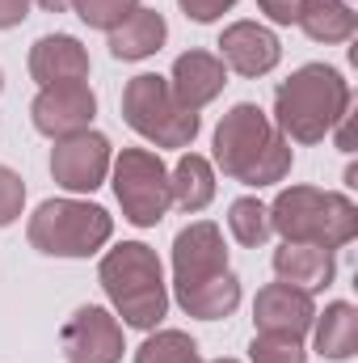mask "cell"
Returning a JSON list of instances; mask_svg holds the SVG:
<instances>
[{
    "label": "cell",
    "mask_w": 358,
    "mask_h": 363,
    "mask_svg": "<svg viewBox=\"0 0 358 363\" xmlns=\"http://www.w3.org/2000/svg\"><path fill=\"white\" fill-rule=\"evenodd\" d=\"M173 296L181 313L198 321H224L241 304V279L228 267L224 233L211 220H194L173 237Z\"/></svg>",
    "instance_id": "obj_1"
},
{
    "label": "cell",
    "mask_w": 358,
    "mask_h": 363,
    "mask_svg": "<svg viewBox=\"0 0 358 363\" xmlns=\"http://www.w3.org/2000/svg\"><path fill=\"white\" fill-rule=\"evenodd\" d=\"M291 140L262 106L236 101L215 127V165L241 186H274L291 174Z\"/></svg>",
    "instance_id": "obj_2"
},
{
    "label": "cell",
    "mask_w": 358,
    "mask_h": 363,
    "mask_svg": "<svg viewBox=\"0 0 358 363\" xmlns=\"http://www.w3.org/2000/svg\"><path fill=\"white\" fill-rule=\"evenodd\" d=\"M350 114V81L329 64H304L274 89V127L295 144H321Z\"/></svg>",
    "instance_id": "obj_3"
},
{
    "label": "cell",
    "mask_w": 358,
    "mask_h": 363,
    "mask_svg": "<svg viewBox=\"0 0 358 363\" xmlns=\"http://www.w3.org/2000/svg\"><path fill=\"white\" fill-rule=\"evenodd\" d=\"M97 279H101L114 313L131 330H156L165 321V313H169V283H165V267H161L152 245H144V241L114 245L101 258Z\"/></svg>",
    "instance_id": "obj_4"
},
{
    "label": "cell",
    "mask_w": 358,
    "mask_h": 363,
    "mask_svg": "<svg viewBox=\"0 0 358 363\" xmlns=\"http://www.w3.org/2000/svg\"><path fill=\"white\" fill-rule=\"evenodd\" d=\"M270 228L291 245L342 250L358 237V207L350 194L321 186H287L270 207Z\"/></svg>",
    "instance_id": "obj_5"
},
{
    "label": "cell",
    "mask_w": 358,
    "mask_h": 363,
    "mask_svg": "<svg viewBox=\"0 0 358 363\" xmlns=\"http://www.w3.org/2000/svg\"><path fill=\"white\" fill-rule=\"evenodd\" d=\"M25 237L47 258H89L114 237V216L81 199H47L30 216Z\"/></svg>",
    "instance_id": "obj_6"
},
{
    "label": "cell",
    "mask_w": 358,
    "mask_h": 363,
    "mask_svg": "<svg viewBox=\"0 0 358 363\" xmlns=\"http://www.w3.org/2000/svg\"><path fill=\"white\" fill-rule=\"evenodd\" d=\"M122 118L135 135H144L148 144L156 148H190L202 118L194 110H185L169 81L156 77V72H144V77H131L127 89H122Z\"/></svg>",
    "instance_id": "obj_7"
},
{
    "label": "cell",
    "mask_w": 358,
    "mask_h": 363,
    "mask_svg": "<svg viewBox=\"0 0 358 363\" xmlns=\"http://www.w3.org/2000/svg\"><path fill=\"white\" fill-rule=\"evenodd\" d=\"M114 169V194L122 203V216L135 228H152L165 220V211L173 207V190H169V169L152 148H122Z\"/></svg>",
    "instance_id": "obj_8"
},
{
    "label": "cell",
    "mask_w": 358,
    "mask_h": 363,
    "mask_svg": "<svg viewBox=\"0 0 358 363\" xmlns=\"http://www.w3.org/2000/svg\"><path fill=\"white\" fill-rule=\"evenodd\" d=\"M59 351L68 363H122V325L114 313L81 304L59 330Z\"/></svg>",
    "instance_id": "obj_9"
},
{
    "label": "cell",
    "mask_w": 358,
    "mask_h": 363,
    "mask_svg": "<svg viewBox=\"0 0 358 363\" xmlns=\"http://www.w3.org/2000/svg\"><path fill=\"white\" fill-rule=\"evenodd\" d=\"M110 165H114V157H110V140L101 131H76L68 140H55V148H51V178L72 194H93L105 182Z\"/></svg>",
    "instance_id": "obj_10"
},
{
    "label": "cell",
    "mask_w": 358,
    "mask_h": 363,
    "mask_svg": "<svg viewBox=\"0 0 358 363\" xmlns=\"http://www.w3.org/2000/svg\"><path fill=\"white\" fill-rule=\"evenodd\" d=\"M30 118H34V131H42L47 140H68V135L93 127V118H97V93L89 89V81L47 85L34 97Z\"/></svg>",
    "instance_id": "obj_11"
},
{
    "label": "cell",
    "mask_w": 358,
    "mask_h": 363,
    "mask_svg": "<svg viewBox=\"0 0 358 363\" xmlns=\"http://www.w3.org/2000/svg\"><path fill=\"white\" fill-rule=\"evenodd\" d=\"M219 60L241 77H266L282 60V43L262 21H232L219 34Z\"/></svg>",
    "instance_id": "obj_12"
},
{
    "label": "cell",
    "mask_w": 358,
    "mask_h": 363,
    "mask_svg": "<svg viewBox=\"0 0 358 363\" xmlns=\"http://www.w3.org/2000/svg\"><path fill=\"white\" fill-rule=\"evenodd\" d=\"M316 321V304L308 291L287 287V283H266L253 300V325L258 334H291L304 338Z\"/></svg>",
    "instance_id": "obj_13"
},
{
    "label": "cell",
    "mask_w": 358,
    "mask_h": 363,
    "mask_svg": "<svg viewBox=\"0 0 358 363\" xmlns=\"http://www.w3.org/2000/svg\"><path fill=\"white\" fill-rule=\"evenodd\" d=\"M228 85V68H224V60L219 55H211V51H185L178 55V64H173V77H169V89L178 97L185 110H202V106H211L219 93Z\"/></svg>",
    "instance_id": "obj_14"
},
{
    "label": "cell",
    "mask_w": 358,
    "mask_h": 363,
    "mask_svg": "<svg viewBox=\"0 0 358 363\" xmlns=\"http://www.w3.org/2000/svg\"><path fill=\"white\" fill-rule=\"evenodd\" d=\"M30 77L47 85H68V81H89V51L72 34H47L30 47Z\"/></svg>",
    "instance_id": "obj_15"
},
{
    "label": "cell",
    "mask_w": 358,
    "mask_h": 363,
    "mask_svg": "<svg viewBox=\"0 0 358 363\" xmlns=\"http://www.w3.org/2000/svg\"><path fill=\"white\" fill-rule=\"evenodd\" d=\"M274 274H278V283L316 296V291H325L333 283L337 258H333V250H321V245H291V241H282L274 250Z\"/></svg>",
    "instance_id": "obj_16"
},
{
    "label": "cell",
    "mask_w": 358,
    "mask_h": 363,
    "mask_svg": "<svg viewBox=\"0 0 358 363\" xmlns=\"http://www.w3.org/2000/svg\"><path fill=\"white\" fill-rule=\"evenodd\" d=\"M165 38H169L165 17H161L156 9H135L122 26H114V30H110V55H114V60L135 64V60L156 55V51L165 47Z\"/></svg>",
    "instance_id": "obj_17"
},
{
    "label": "cell",
    "mask_w": 358,
    "mask_h": 363,
    "mask_svg": "<svg viewBox=\"0 0 358 363\" xmlns=\"http://www.w3.org/2000/svg\"><path fill=\"white\" fill-rule=\"evenodd\" d=\"M312 334H316L321 359L346 363L358 351V308L346 300L325 304V313H316V321H312Z\"/></svg>",
    "instance_id": "obj_18"
},
{
    "label": "cell",
    "mask_w": 358,
    "mask_h": 363,
    "mask_svg": "<svg viewBox=\"0 0 358 363\" xmlns=\"http://www.w3.org/2000/svg\"><path fill=\"white\" fill-rule=\"evenodd\" d=\"M295 26H299L312 43L333 47V43H350V38H354L358 13L346 4V0H304Z\"/></svg>",
    "instance_id": "obj_19"
},
{
    "label": "cell",
    "mask_w": 358,
    "mask_h": 363,
    "mask_svg": "<svg viewBox=\"0 0 358 363\" xmlns=\"http://www.w3.org/2000/svg\"><path fill=\"white\" fill-rule=\"evenodd\" d=\"M169 190H173V203L185 216L202 211L215 199V169H211V161L198 157V152H181V161L169 174Z\"/></svg>",
    "instance_id": "obj_20"
},
{
    "label": "cell",
    "mask_w": 358,
    "mask_h": 363,
    "mask_svg": "<svg viewBox=\"0 0 358 363\" xmlns=\"http://www.w3.org/2000/svg\"><path fill=\"white\" fill-rule=\"evenodd\" d=\"M135 363H202V351L190 334L181 330H156L144 338V347L135 351Z\"/></svg>",
    "instance_id": "obj_21"
},
{
    "label": "cell",
    "mask_w": 358,
    "mask_h": 363,
    "mask_svg": "<svg viewBox=\"0 0 358 363\" xmlns=\"http://www.w3.org/2000/svg\"><path fill=\"white\" fill-rule=\"evenodd\" d=\"M228 228H232V237L245 245V250H262L270 241V207L266 203H258V199H236L232 207H228Z\"/></svg>",
    "instance_id": "obj_22"
},
{
    "label": "cell",
    "mask_w": 358,
    "mask_h": 363,
    "mask_svg": "<svg viewBox=\"0 0 358 363\" xmlns=\"http://www.w3.org/2000/svg\"><path fill=\"white\" fill-rule=\"evenodd\" d=\"M72 9H76V17L89 26V30H114V26H122L135 9H139V0H72Z\"/></svg>",
    "instance_id": "obj_23"
},
{
    "label": "cell",
    "mask_w": 358,
    "mask_h": 363,
    "mask_svg": "<svg viewBox=\"0 0 358 363\" xmlns=\"http://www.w3.org/2000/svg\"><path fill=\"white\" fill-rule=\"evenodd\" d=\"M249 363H308V351H304V338H291V334H253Z\"/></svg>",
    "instance_id": "obj_24"
},
{
    "label": "cell",
    "mask_w": 358,
    "mask_h": 363,
    "mask_svg": "<svg viewBox=\"0 0 358 363\" xmlns=\"http://www.w3.org/2000/svg\"><path fill=\"white\" fill-rule=\"evenodd\" d=\"M25 207V182L17 178L8 165H0V228H8Z\"/></svg>",
    "instance_id": "obj_25"
},
{
    "label": "cell",
    "mask_w": 358,
    "mask_h": 363,
    "mask_svg": "<svg viewBox=\"0 0 358 363\" xmlns=\"http://www.w3.org/2000/svg\"><path fill=\"white\" fill-rule=\"evenodd\" d=\"M181 13L190 17V21H198V26H207V21H219L236 0H178Z\"/></svg>",
    "instance_id": "obj_26"
},
{
    "label": "cell",
    "mask_w": 358,
    "mask_h": 363,
    "mask_svg": "<svg viewBox=\"0 0 358 363\" xmlns=\"http://www.w3.org/2000/svg\"><path fill=\"white\" fill-rule=\"evenodd\" d=\"M30 17V0H0V30H13Z\"/></svg>",
    "instance_id": "obj_27"
},
{
    "label": "cell",
    "mask_w": 358,
    "mask_h": 363,
    "mask_svg": "<svg viewBox=\"0 0 358 363\" xmlns=\"http://www.w3.org/2000/svg\"><path fill=\"white\" fill-rule=\"evenodd\" d=\"M34 4H38V9H47V13H64L72 0H34Z\"/></svg>",
    "instance_id": "obj_28"
},
{
    "label": "cell",
    "mask_w": 358,
    "mask_h": 363,
    "mask_svg": "<svg viewBox=\"0 0 358 363\" xmlns=\"http://www.w3.org/2000/svg\"><path fill=\"white\" fill-rule=\"evenodd\" d=\"M0 93H4V72H0Z\"/></svg>",
    "instance_id": "obj_29"
},
{
    "label": "cell",
    "mask_w": 358,
    "mask_h": 363,
    "mask_svg": "<svg viewBox=\"0 0 358 363\" xmlns=\"http://www.w3.org/2000/svg\"><path fill=\"white\" fill-rule=\"evenodd\" d=\"M215 363H236V359H215Z\"/></svg>",
    "instance_id": "obj_30"
}]
</instances>
